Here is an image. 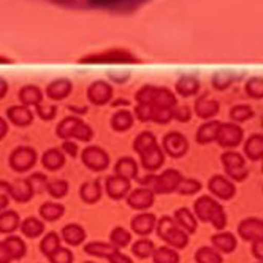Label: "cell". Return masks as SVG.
<instances>
[{
    "mask_svg": "<svg viewBox=\"0 0 263 263\" xmlns=\"http://www.w3.org/2000/svg\"><path fill=\"white\" fill-rule=\"evenodd\" d=\"M197 213L203 219H211L216 227H222L225 223V216L222 214L220 208L214 201H211L208 198H203L197 203Z\"/></svg>",
    "mask_w": 263,
    "mask_h": 263,
    "instance_id": "cell-1",
    "label": "cell"
},
{
    "mask_svg": "<svg viewBox=\"0 0 263 263\" xmlns=\"http://www.w3.org/2000/svg\"><path fill=\"white\" fill-rule=\"evenodd\" d=\"M87 252L96 254V255H108L109 257L111 249L108 246H105V244H90V246H87Z\"/></svg>",
    "mask_w": 263,
    "mask_h": 263,
    "instance_id": "cell-16",
    "label": "cell"
},
{
    "mask_svg": "<svg viewBox=\"0 0 263 263\" xmlns=\"http://www.w3.org/2000/svg\"><path fill=\"white\" fill-rule=\"evenodd\" d=\"M112 239H115V242H118L119 246H124V244L128 242V235L124 232V230H115V233H112Z\"/></svg>",
    "mask_w": 263,
    "mask_h": 263,
    "instance_id": "cell-21",
    "label": "cell"
},
{
    "mask_svg": "<svg viewBox=\"0 0 263 263\" xmlns=\"http://www.w3.org/2000/svg\"><path fill=\"white\" fill-rule=\"evenodd\" d=\"M58 246H59V239H58V236H55L54 233L48 235L46 239L42 242V249H43V252L48 254V255H51L55 249H58Z\"/></svg>",
    "mask_w": 263,
    "mask_h": 263,
    "instance_id": "cell-12",
    "label": "cell"
},
{
    "mask_svg": "<svg viewBox=\"0 0 263 263\" xmlns=\"http://www.w3.org/2000/svg\"><path fill=\"white\" fill-rule=\"evenodd\" d=\"M83 198H86L87 201H93L96 198H99V187L96 185H86L83 189Z\"/></svg>",
    "mask_w": 263,
    "mask_h": 263,
    "instance_id": "cell-19",
    "label": "cell"
},
{
    "mask_svg": "<svg viewBox=\"0 0 263 263\" xmlns=\"http://www.w3.org/2000/svg\"><path fill=\"white\" fill-rule=\"evenodd\" d=\"M178 220L184 225L185 229H189V230H194V229H195V223H194L191 214L187 213V211H179V213H178Z\"/></svg>",
    "mask_w": 263,
    "mask_h": 263,
    "instance_id": "cell-18",
    "label": "cell"
},
{
    "mask_svg": "<svg viewBox=\"0 0 263 263\" xmlns=\"http://www.w3.org/2000/svg\"><path fill=\"white\" fill-rule=\"evenodd\" d=\"M153 201L151 195L146 194V192H137L130 197V204L135 206V208H146V206H149V203Z\"/></svg>",
    "mask_w": 263,
    "mask_h": 263,
    "instance_id": "cell-9",
    "label": "cell"
},
{
    "mask_svg": "<svg viewBox=\"0 0 263 263\" xmlns=\"http://www.w3.org/2000/svg\"><path fill=\"white\" fill-rule=\"evenodd\" d=\"M159 235H162L166 241L173 242L175 246H178V248H182L184 244L187 242L185 236H184L179 230H176V229L173 227V225L170 223V220H168V219H163V220H162L160 229H159Z\"/></svg>",
    "mask_w": 263,
    "mask_h": 263,
    "instance_id": "cell-2",
    "label": "cell"
},
{
    "mask_svg": "<svg viewBox=\"0 0 263 263\" xmlns=\"http://www.w3.org/2000/svg\"><path fill=\"white\" fill-rule=\"evenodd\" d=\"M153 220H154L153 216H141V217L134 220V229L137 232H140L141 235H144L153 229V223H154Z\"/></svg>",
    "mask_w": 263,
    "mask_h": 263,
    "instance_id": "cell-7",
    "label": "cell"
},
{
    "mask_svg": "<svg viewBox=\"0 0 263 263\" xmlns=\"http://www.w3.org/2000/svg\"><path fill=\"white\" fill-rule=\"evenodd\" d=\"M62 206H58V204H43V208H42V216L48 220H54V219H58L61 214H62Z\"/></svg>",
    "mask_w": 263,
    "mask_h": 263,
    "instance_id": "cell-11",
    "label": "cell"
},
{
    "mask_svg": "<svg viewBox=\"0 0 263 263\" xmlns=\"http://www.w3.org/2000/svg\"><path fill=\"white\" fill-rule=\"evenodd\" d=\"M197 260H200V263H219V257L210 251V249H201L198 254H197Z\"/></svg>",
    "mask_w": 263,
    "mask_h": 263,
    "instance_id": "cell-15",
    "label": "cell"
},
{
    "mask_svg": "<svg viewBox=\"0 0 263 263\" xmlns=\"http://www.w3.org/2000/svg\"><path fill=\"white\" fill-rule=\"evenodd\" d=\"M176 261H178L176 254L168 249H160L156 254V263H176Z\"/></svg>",
    "mask_w": 263,
    "mask_h": 263,
    "instance_id": "cell-14",
    "label": "cell"
},
{
    "mask_svg": "<svg viewBox=\"0 0 263 263\" xmlns=\"http://www.w3.org/2000/svg\"><path fill=\"white\" fill-rule=\"evenodd\" d=\"M52 263H70L71 261V254L65 249H59L52 255Z\"/></svg>",
    "mask_w": 263,
    "mask_h": 263,
    "instance_id": "cell-17",
    "label": "cell"
},
{
    "mask_svg": "<svg viewBox=\"0 0 263 263\" xmlns=\"http://www.w3.org/2000/svg\"><path fill=\"white\" fill-rule=\"evenodd\" d=\"M64 236L70 244H78L84 238V232L80 227H77V225H70V227L64 229Z\"/></svg>",
    "mask_w": 263,
    "mask_h": 263,
    "instance_id": "cell-4",
    "label": "cell"
},
{
    "mask_svg": "<svg viewBox=\"0 0 263 263\" xmlns=\"http://www.w3.org/2000/svg\"><path fill=\"white\" fill-rule=\"evenodd\" d=\"M7 248H8V251H10V254H11V257H21L23 254H24V244H23V241L21 239H17V238H10V239H7Z\"/></svg>",
    "mask_w": 263,
    "mask_h": 263,
    "instance_id": "cell-10",
    "label": "cell"
},
{
    "mask_svg": "<svg viewBox=\"0 0 263 263\" xmlns=\"http://www.w3.org/2000/svg\"><path fill=\"white\" fill-rule=\"evenodd\" d=\"M108 2H112V4H125V2H130V0H108Z\"/></svg>",
    "mask_w": 263,
    "mask_h": 263,
    "instance_id": "cell-25",
    "label": "cell"
},
{
    "mask_svg": "<svg viewBox=\"0 0 263 263\" xmlns=\"http://www.w3.org/2000/svg\"><path fill=\"white\" fill-rule=\"evenodd\" d=\"M241 233L244 238H251V239L263 238V223L257 220H246L241 225Z\"/></svg>",
    "mask_w": 263,
    "mask_h": 263,
    "instance_id": "cell-3",
    "label": "cell"
},
{
    "mask_svg": "<svg viewBox=\"0 0 263 263\" xmlns=\"http://www.w3.org/2000/svg\"><path fill=\"white\" fill-rule=\"evenodd\" d=\"M17 227V216L14 213H5L0 216V230L13 232Z\"/></svg>",
    "mask_w": 263,
    "mask_h": 263,
    "instance_id": "cell-5",
    "label": "cell"
},
{
    "mask_svg": "<svg viewBox=\"0 0 263 263\" xmlns=\"http://www.w3.org/2000/svg\"><path fill=\"white\" fill-rule=\"evenodd\" d=\"M49 191H51V194H52L54 197H62V195L65 194V191H67V185H65L64 182L52 184V185L49 187Z\"/></svg>",
    "mask_w": 263,
    "mask_h": 263,
    "instance_id": "cell-22",
    "label": "cell"
},
{
    "mask_svg": "<svg viewBox=\"0 0 263 263\" xmlns=\"http://www.w3.org/2000/svg\"><path fill=\"white\" fill-rule=\"evenodd\" d=\"M23 232L27 236H39L43 232V225L36 219H27L23 225Z\"/></svg>",
    "mask_w": 263,
    "mask_h": 263,
    "instance_id": "cell-6",
    "label": "cell"
},
{
    "mask_svg": "<svg viewBox=\"0 0 263 263\" xmlns=\"http://www.w3.org/2000/svg\"><path fill=\"white\" fill-rule=\"evenodd\" d=\"M213 191L219 194V197H223V198H230L233 194L232 185L227 184V181H222V179H216L213 182Z\"/></svg>",
    "mask_w": 263,
    "mask_h": 263,
    "instance_id": "cell-8",
    "label": "cell"
},
{
    "mask_svg": "<svg viewBox=\"0 0 263 263\" xmlns=\"http://www.w3.org/2000/svg\"><path fill=\"white\" fill-rule=\"evenodd\" d=\"M255 254L263 258V244H257V246H255Z\"/></svg>",
    "mask_w": 263,
    "mask_h": 263,
    "instance_id": "cell-24",
    "label": "cell"
},
{
    "mask_svg": "<svg viewBox=\"0 0 263 263\" xmlns=\"http://www.w3.org/2000/svg\"><path fill=\"white\" fill-rule=\"evenodd\" d=\"M11 260V254L7 248V244L0 242V263H10Z\"/></svg>",
    "mask_w": 263,
    "mask_h": 263,
    "instance_id": "cell-23",
    "label": "cell"
},
{
    "mask_svg": "<svg viewBox=\"0 0 263 263\" xmlns=\"http://www.w3.org/2000/svg\"><path fill=\"white\" fill-rule=\"evenodd\" d=\"M134 251H135L140 257H144V255H147L149 252L153 251V244H151V242H147V241H141V242H138L137 246L134 248Z\"/></svg>",
    "mask_w": 263,
    "mask_h": 263,
    "instance_id": "cell-20",
    "label": "cell"
},
{
    "mask_svg": "<svg viewBox=\"0 0 263 263\" xmlns=\"http://www.w3.org/2000/svg\"><path fill=\"white\" fill-rule=\"evenodd\" d=\"M214 242H216V246H219L223 251H232L235 246V241H233L232 235H219L214 238Z\"/></svg>",
    "mask_w": 263,
    "mask_h": 263,
    "instance_id": "cell-13",
    "label": "cell"
}]
</instances>
